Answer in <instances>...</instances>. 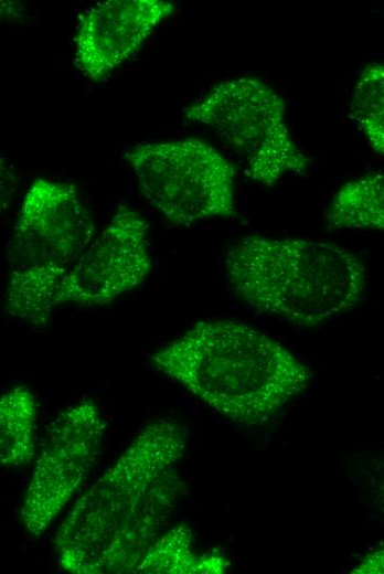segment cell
Here are the masks:
<instances>
[{
    "mask_svg": "<svg viewBox=\"0 0 384 574\" xmlns=\"http://www.w3.org/2000/svg\"><path fill=\"white\" fill-rule=\"evenodd\" d=\"M185 446L179 422L146 425L61 523L54 539L60 566L73 574L135 573L177 507Z\"/></svg>",
    "mask_w": 384,
    "mask_h": 574,
    "instance_id": "obj_1",
    "label": "cell"
},
{
    "mask_svg": "<svg viewBox=\"0 0 384 574\" xmlns=\"http://www.w3.org/2000/svg\"><path fill=\"white\" fill-rule=\"evenodd\" d=\"M153 366L232 422L259 426L311 380L282 344L242 321H199L151 355Z\"/></svg>",
    "mask_w": 384,
    "mask_h": 574,
    "instance_id": "obj_2",
    "label": "cell"
},
{
    "mask_svg": "<svg viewBox=\"0 0 384 574\" xmlns=\"http://www.w3.org/2000/svg\"><path fill=\"white\" fill-rule=\"evenodd\" d=\"M235 294L255 310L298 326H316L354 307L365 285L361 259L326 242L249 235L227 251Z\"/></svg>",
    "mask_w": 384,
    "mask_h": 574,
    "instance_id": "obj_3",
    "label": "cell"
},
{
    "mask_svg": "<svg viewBox=\"0 0 384 574\" xmlns=\"http://www.w3.org/2000/svg\"><path fill=\"white\" fill-rule=\"evenodd\" d=\"M95 224L77 188L36 179L26 191L9 244L8 313L43 328L54 294L89 243Z\"/></svg>",
    "mask_w": 384,
    "mask_h": 574,
    "instance_id": "obj_4",
    "label": "cell"
},
{
    "mask_svg": "<svg viewBox=\"0 0 384 574\" xmlns=\"http://www.w3.org/2000/svg\"><path fill=\"white\" fill-rule=\"evenodd\" d=\"M282 98L254 77L226 79L184 109L190 121L210 127L243 160L247 176L268 188L286 174H305L311 159L286 123Z\"/></svg>",
    "mask_w": 384,
    "mask_h": 574,
    "instance_id": "obj_5",
    "label": "cell"
},
{
    "mask_svg": "<svg viewBox=\"0 0 384 574\" xmlns=\"http://www.w3.org/2000/svg\"><path fill=\"white\" fill-rule=\"evenodd\" d=\"M125 160L146 200L173 224L234 214L235 168L202 139L139 144Z\"/></svg>",
    "mask_w": 384,
    "mask_h": 574,
    "instance_id": "obj_6",
    "label": "cell"
},
{
    "mask_svg": "<svg viewBox=\"0 0 384 574\" xmlns=\"http://www.w3.org/2000/svg\"><path fill=\"white\" fill-rule=\"evenodd\" d=\"M105 431L100 410L90 400L54 419L34 457L20 508V521L30 535H42L83 486L102 453Z\"/></svg>",
    "mask_w": 384,
    "mask_h": 574,
    "instance_id": "obj_7",
    "label": "cell"
},
{
    "mask_svg": "<svg viewBox=\"0 0 384 574\" xmlns=\"http://www.w3.org/2000/svg\"><path fill=\"white\" fill-rule=\"evenodd\" d=\"M148 230L141 214L119 205L58 285L53 308L108 305L141 285L151 269Z\"/></svg>",
    "mask_w": 384,
    "mask_h": 574,
    "instance_id": "obj_8",
    "label": "cell"
},
{
    "mask_svg": "<svg viewBox=\"0 0 384 574\" xmlns=\"http://www.w3.org/2000/svg\"><path fill=\"white\" fill-rule=\"evenodd\" d=\"M162 0H108L87 9L75 34V62L99 82L135 55L153 30L172 14Z\"/></svg>",
    "mask_w": 384,
    "mask_h": 574,
    "instance_id": "obj_9",
    "label": "cell"
},
{
    "mask_svg": "<svg viewBox=\"0 0 384 574\" xmlns=\"http://www.w3.org/2000/svg\"><path fill=\"white\" fill-rule=\"evenodd\" d=\"M193 534L180 524L162 532L149 546L135 574H221L226 559L220 550L196 553L192 548Z\"/></svg>",
    "mask_w": 384,
    "mask_h": 574,
    "instance_id": "obj_10",
    "label": "cell"
},
{
    "mask_svg": "<svg viewBox=\"0 0 384 574\" xmlns=\"http://www.w3.org/2000/svg\"><path fill=\"white\" fill-rule=\"evenodd\" d=\"M38 401L18 385L0 395V467L17 468L36 455Z\"/></svg>",
    "mask_w": 384,
    "mask_h": 574,
    "instance_id": "obj_11",
    "label": "cell"
},
{
    "mask_svg": "<svg viewBox=\"0 0 384 574\" xmlns=\"http://www.w3.org/2000/svg\"><path fill=\"white\" fill-rule=\"evenodd\" d=\"M326 221L334 231L383 230V173L369 172L344 183L334 194Z\"/></svg>",
    "mask_w": 384,
    "mask_h": 574,
    "instance_id": "obj_12",
    "label": "cell"
},
{
    "mask_svg": "<svg viewBox=\"0 0 384 574\" xmlns=\"http://www.w3.org/2000/svg\"><path fill=\"white\" fill-rule=\"evenodd\" d=\"M351 116L373 150L384 152V67L371 63L360 73L351 99Z\"/></svg>",
    "mask_w": 384,
    "mask_h": 574,
    "instance_id": "obj_13",
    "label": "cell"
},
{
    "mask_svg": "<svg viewBox=\"0 0 384 574\" xmlns=\"http://www.w3.org/2000/svg\"><path fill=\"white\" fill-rule=\"evenodd\" d=\"M19 187V178L13 166L0 156V214L3 213L13 200Z\"/></svg>",
    "mask_w": 384,
    "mask_h": 574,
    "instance_id": "obj_14",
    "label": "cell"
},
{
    "mask_svg": "<svg viewBox=\"0 0 384 574\" xmlns=\"http://www.w3.org/2000/svg\"><path fill=\"white\" fill-rule=\"evenodd\" d=\"M352 573H383V550L367 555Z\"/></svg>",
    "mask_w": 384,
    "mask_h": 574,
    "instance_id": "obj_15",
    "label": "cell"
},
{
    "mask_svg": "<svg viewBox=\"0 0 384 574\" xmlns=\"http://www.w3.org/2000/svg\"><path fill=\"white\" fill-rule=\"evenodd\" d=\"M24 7L17 1H0V19H18L24 13Z\"/></svg>",
    "mask_w": 384,
    "mask_h": 574,
    "instance_id": "obj_16",
    "label": "cell"
}]
</instances>
